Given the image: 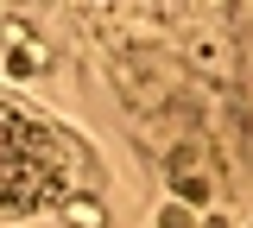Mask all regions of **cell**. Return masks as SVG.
I'll use <instances>...</instances> for the list:
<instances>
[{
	"mask_svg": "<svg viewBox=\"0 0 253 228\" xmlns=\"http://www.w3.org/2000/svg\"><path fill=\"white\" fill-rule=\"evenodd\" d=\"M63 216H70V222L76 228H108V209H101V203H95V196H70V203H63Z\"/></svg>",
	"mask_w": 253,
	"mask_h": 228,
	"instance_id": "2",
	"label": "cell"
},
{
	"mask_svg": "<svg viewBox=\"0 0 253 228\" xmlns=\"http://www.w3.org/2000/svg\"><path fill=\"white\" fill-rule=\"evenodd\" d=\"M83 152L51 121L26 114L19 101H0V216H44L76 196Z\"/></svg>",
	"mask_w": 253,
	"mask_h": 228,
	"instance_id": "1",
	"label": "cell"
}]
</instances>
